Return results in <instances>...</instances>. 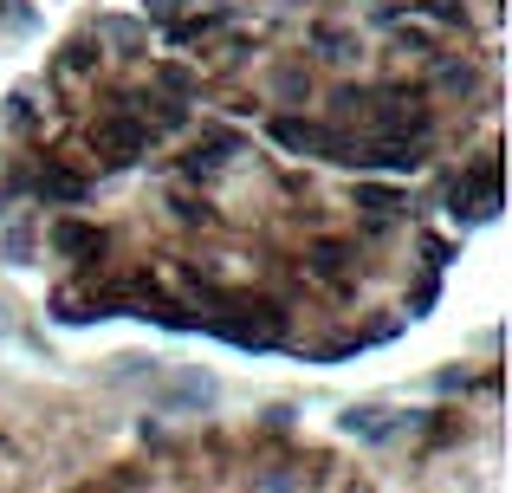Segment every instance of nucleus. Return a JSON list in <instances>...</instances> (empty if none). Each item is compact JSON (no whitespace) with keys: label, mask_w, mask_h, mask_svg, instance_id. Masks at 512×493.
Listing matches in <instances>:
<instances>
[]
</instances>
